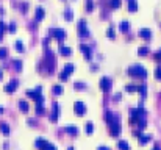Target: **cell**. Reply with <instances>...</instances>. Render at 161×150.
I'll list each match as a JSON object with an SVG mask.
<instances>
[{
	"label": "cell",
	"mask_w": 161,
	"mask_h": 150,
	"mask_svg": "<svg viewBox=\"0 0 161 150\" xmlns=\"http://www.w3.org/2000/svg\"><path fill=\"white\" fill-rule=\"evenodd\" d=\"M142 119H146V109L142 108V103H139L138 108L130 109V122H132V124H138Z\"/></svg>",
	"instance_id": "cell-1"
},
{
	"label": "cell",
	"mask_w": 161,
	"mask_h": 150,
	"mask_svg": "<svg viewBox=\"0 0 161 150\" xmlns=\"http://www.w3.org/2000/svg\"><path fill=\"white\" fill-rule=\"evenodd\" d=\"M130 77H136V78H146L147 77V69L142 67L141 64H133L128 67Z\"/></svg>",
	"instance_id": "cell-2"
},
{
	"label": "cell",
	"mask_w": 161,
	"mask_h": 150,
	"mask_svg": "<svg viewBox=\"0 0 161 150\" xmlns=\"http://www.w3.org/2000/svg\"><path fill=\"white\" fill-rule=\"evenodd\" d=\"M41 92H42V86H36L33 91H27V95L28 97H31L33 100H36V102H42V95H41Z\"/></svg>",
	"instance_id": "cell-3"
},
{
	"label": "cell",
	"mask_w": 161,
	"mask_h": 150,
	"mask_svg": "<svg viewBox=\"0 0 161 150\" xmlns=\"http://www.w3.org/2000/svg\"><path fill=\"white\" fill-rule=\"evenodd\" d=\"M108 125H110V135L111 136H119L120 135V119L119 117L114 119V121Z\"/></svg>",
	"instance_id": "cell-4"
},
{
	"label": "cell",
	"mask_w": 161,
	"mask_h": 150,
	"mask_svg": "<svg viewBox=\"0 0 161 150\" xmlns=\"http://www.w3.org/2000/svg\"><path fill=\"white\" fill-rule=\"evenodd\" d=\"M111 86H113L111 78H108V77H103V78L100 80V88H102V91H103V92L111 91Z\"/></svg>",
	"instance_id": "cell-5"
},
{
	"label": "cell",
	"mask_w": 161,
	"mask_h": 150,
	"mask_svg": "<svg viewBox=\"0 0 161 150\" xmlns=\"http://www.w3.org/2000/svg\"><path fill=\"white\" fill-rule=\"evenodd\" d=\"M50 33H52L53 38H55L56 41H59V42L66 38V31L63 28H52V30H50Z\"/></svg>",
	"instance_id": "cell-6"
},
{
	"label": "cell",
	"mask_w": 161,
	"mask_h": 150,
	"mask_svg": "<svg viewBox=\"0 0 161 150\" xmlns=\"http://www.w3.org/2000/svg\"><path fill=\"white\" fill-rule=\"evenodd\" d=\"M73 111H75L78 116H83V114L86 113V105H85L83 102H80V100H78V102L73 103Z\"/></svg>",
	"instance_id": "cell-7"
},
{
	"label": "cell",
	"mask_w": 161,
	"mask_h": 150,
	"mask_svg": "<svg viewBox=\"0 0 161 150\" xmlns=\"http://www.w3.org/2000/svg\"><path fill=\"white\" fill-rule=\"evenodd\" d=\"M78 33L80 36H89V31H88V27H86V21L85 19H82V21L78 22Z\"/></svg>",
	"instance_id": "cell-8"
},
{
	"label": "cell",
	"mask_w": 161,
	"mask_h": 150,
	"mask_svg": "<svg viewBox=\"0 0 161 150\" xmlns=\"http://www.w3.org/2000/svg\"><path fill=\"white\" fill-rule=\"evenodd\" d=\"M58 117H59V106H58V103H53V109L50 113L49 119L52 122H55V121H58Z\"/></svg>",
	"instance_id": "cell-9"
},
{
	"label": "cell",
	"mask_w": 161,
	"mask_h": 150,
	"mask_svg": "<svg viewBox=\"0 0 161 150\" xmlns=\"http://www.w3.org/2000/svg\"><path fill=\"white\" fill-rule=\"evenodd\" d=\"M80 50H82V53L86 56V59H91L92 58V50L89 45H86V44H80Z\"/></svg>",
	"instance_id": "cell-10"
},
{
	"label": "cell",
	"mask_w": 161,
	"mask_h": 150,
	"mask_svg": "<svg viewBox=\"0 0 161 150\" xmlns=\"http://www.w3.org/2000/svg\"><path fill=\"white\" fill-rule=\"evenodd\" d=\"M17 85H19V81L17 80H11L9 83H6V86H5V92H14L16 91V88H17Z\"/></svg>",
	"instance_id": "cell-11"
},
{
	"label": "cell",
	"mask_w": 161,
	"mask_h": 150,
	"mask_svg": "<svg viewBox=\"0 0 161 150\" xmlns=\"http://www.w3.org/2000/svg\"><path fill=\"white\" fill-rule=\"evenodd\" d=\"M139 35H141V38H144V39H150L152 38V31H150V28H141Z\"/></svg>",
	"instance_id": "cell-12"
},
{
	"label": "cell",
	"mask_w": 161,
	"mask_h": 150,
	"mask_svg": "<svg viewBox=\"0 0 161 150\" xmlns=\"http://www.w3.org/2000/svg\"><path fill=\"white\" fill-rule=\"evenodd\" d=\"M47 144H49V141H47L45 138H38V139L35 141V145H36L38 149H42V147H44V145H47Z\"/></svg>",
	"instance_id": "cell-13"
},
{
	"label": "cell",
	"mask_w": 161,
	"mask_h": 150,
	"mask_svg": "<svg viewBox=\"0 0 161 150\" xmlns=\"http://www.w3.org/2000/svg\"><path fill=\"white\" fill-rule=\"evenodd\" d=\"M105 119H106V122H108V124H111L114 119H117V116L113 114V111H105Z\"/></svg>",
	"instance_id": "cell-14"
},
{
	"label": "cell",
	"mask_w": 161,
	"mask_h": 150,
	"mask_svg": "<svg viewBox=\"0 0 161 150\" xmlns=\"http://www.w3.org/2000/svg\"><path fill=\"white\" fill-rule=\"evenodd\" d=\"M42 17H44V9H42L41 6H38V8H36V16H35L36 22H38V21H41Z\"/></svg>",
	"instance_id": "cell-15"
},
{
	"label": "cell",
	"mask_w": 161,
	"mask_h": 150,
	"mask_svg": "<svg viewBox=\"0 0 161 150\" xmlns=\"http://www.w3.org/2000/svg\"><path fill=\"white\" fill-rule=\"evenodd\" d=\"M150 138H152L150 135H139V144H141V145L147 144V142L150 141Z\"/></svg>",
	"instance_id": "cell-16"
},
{
	"label": "cell",
	"mask_w": 161,
	"mask_h": 150,
	"mask_svg": "<svg viewBox=\"0 0 161 150\" xmlns=\"http://www.w3.org/2000/svg\"><path fill=\"white\" fill-rule=\"evenodd\" d=\"M117 147H119L120 150H130V145L127 141H124V139H120L119 142H117Z\"/></svg>",
	"instance_id": "cell-17"
},
{
	"label": "cell",
	"mask_w": 161,
	"mask_h": 150,
	"mask_svg": "<svg viewBox=\"0 0 161 150\" xmlns=\"http://www.w3.org/2000/svg\"><path fill=\"white\" fill-rule=\"evenodd\" d=\"M64 130H66L67 133H70V135H77V133H78V128H77L75 125H67Z\"/></svg>",
	"instance_id": "cell-18"
},
{
	"label": "cell",
	"mask_w": 161,
	"mask_h": 150,
	"mask_svg": "<svg viewBox=\"0 0 161 150\" xmlns=\"http://www.w3.org/2000/svg\"><path fill=\"white\" fill-rule=\"evenodd\" d=\"M59 53H61V55H64V56H67V55H70V53H72V49H70V47H66V45H63V47L59 49Z\"/></svg>",
	"instance_id": "cell-19"
},
{
	"label": "cell",
	"mask_w": 161,
	"mask_h": 150,
	"mask_svg": "<svg viewBox=\"0 0 161 150\" xmlns=\"http://www.w3.org/2000/svg\"><path fill=\"white\" fill-rule=\"evenodd\" d=\"M19 108H21L23 113L28 111V103H27V100H21V102H19Z\"/></svg>",
	"instance_id": "cell-20"
},
{
	"label": "cell",
	"mask_w": 161,
	"mask_h": 150,
	"mask_svg": "<svg viewBox=\"0 0 161 150\" xmlns=\"http://www.w3.org/2000/svg\"><path fill=\"white\" fill-rule=\"evenodd\" d=\"M128 27H130L128 22H127V21H122V22H120V25H119V28H120V31L125 33V31H128Z\"/></svg>",
	"instance_id": "cell-21"
},
{
	"label": "cell",
	"mask_w": 161,
	"mask_h": 150,
	"mask_svg": "<svg viewBox=\"0 0 161 150\" xmlns=\"http://www.w3.org/2000/svg\"><path fill=\"white\" fill-rule=\"evenodd\" d=\"M72 71H73V64H72V63H67V64L64 66V71H63V72H64L66 75H69Z\"/></svg>",
	"instance_id": "cell-22"
},
{
	"label": "cell",
	"mask_w": 161,
	"mask_h": 150,
	"mask_svg": "<svg viewBox=\"0 0 161 150\" xmlns=\"http://www.w3.org/2000/svg\"><path fill=\"white\" fill-rule=\"evenodd\" d=\"M0 130H2V133L3 135H9V127H8V124H0Z\"/></svg>",
	"instance_id": "cell-23"
},
{
	"label": "cell",
	"mask_w": 161,
	"mask_h": 150,
	"mask_svg": "<svg viewBox=\"0 0 161 150\" xmlns=\"http://www.w3.org/2000/svg\"><path fill=\"white\" fill-rule=\"evenodd\" d=\"M36 113H38V114H44V106H42V102H36Z\"/></svg>",
	"instance_id": "cell-24"
},
{
	"label": "cell",
	"mask_w": 161,
	"mask_h": 150,
	"mask_svg": "<svg viewBox=\"0 0 161 150\" xmlns=\"http://www.w3.org/2000/svg\"><path fill=\"white\" fill-rule=\"evenodd\" d=\"M138 91H139V94H141V99H144V97H146V94H147V91H146V85H141V86H138Z\"/></svg>",
	"instance_id": "cell-25"
},
{
	"label": "cell",
	"mask_w": 161,
	"mask_h": 150,
	"mask_svg": "<svg viewBox=\"0 0 161 150\" xmlns=\"http://www.w3.org/2000/svg\"><path fill=\"white\" fill-rule=\"evenodd\" d=\"M16 49H17V52H23V50H25L23 42L22 41H16Z\"/></svg>",
	"instance_id": "cell-26"
},
{
	"label": "cell",
	"mask_w": 161,
	"mask_h": 150,
	"mask_svg": "<svg viewBox=\"0 0 161 150\" xmlns=\"http://www.w3.org/2000/svg\"><path fill=\"white\" fill-rule=\"evenodd\" d=\"M136 8H138L136 2H135V0H130V3H128V9H130V11H136Z\"/></svg>",
	"instance_id": "cell-27"
},
{
	"label": "cell",
	"mask_w": 161,
	"mask_h": 150,
	"mask_svg": "<svg viewBox=\"0 0 161 150\" xmlns=\"http://www.w3.org/2000/svg\"><path fill=\"white\" fill-rule=\"evenodd\" d=\"M63 92V86L61 85H55L53 86V94H61Z\"/></svg>",
	"instance_id": "cell-28"
},
{
	"label": "cell",
	"mask_w": 161,
	"mask_h": 150,
	"mask_svg": "<svg viewBox=\"0 0 161 150\" xmlns=\"http://www.w3.org/2000/svg\"><path fill=\"white\" fill-rule=\"evenodd\" d=\"M72 17H73L72 11H70V9L67 8V9H66V11H64V19H66V21H70V19H72Z\"/></svg>",
	"instance_id": "cell-29"
},
{
	"label": "cell",
	"mask_w": 161,
	"mask_h": 150,
	"mask_svg": "<svg viewBox=\"0 0 161 150\" xmlns=\"http://www.w3.org/2000/svg\"><path fill=\"white\" fill-rule=\"evenodd\" d=\"M125 89L128 92H135V91H138V86H136V85H127Z\"/></svg>",
	"instance_id": "cell-30"
},
{
	"label": "cell",
	"mask_w": 161,
	"mask_h": 150,
	"mask_svg": "<svg viewBox=\"0 0 161 150\" xmlns=\"http://www.w3.org/2000/svg\"><path fill=\"white\" fill-rule=\"evenodd\" d=\"M147 53H149V49H147V47H139L138 49V55L144 56V55H147Z\"/></svg>",
	"instance_id": "cell-31"
},
{
	"label": "cell",
	"mask_w": 161,
	"mask_h": 150,
	"mask_svg": "<svg viewBox=\"0 0 161 150\" xmlns=\"http://www.w3.org/2000/svg\"><path fill=\"white\" fill-rule=\"evenodd\" d=\"M110 6H111V8H119L120 0H111V2H110Z\"/></svg>",
	"instance_id": "cell-32"
},
{
	"label": "cell",
	"mask_w": 161,
	"mask_h": 150,
	"mask_svg": "<svg viewBox=\"0 0 161 150\" xmlns=\"http://www.w3.org/2000/svg\"><path fill=\"white\" fill-rule=\"evenodd\" d=\"M13 63H14V69H16V71H21V69H22V61H19V59H14Z\"/></svg>",
	"instance_id": "cell-33"
},
{
	"label": "cell",
	"mask_w": 161,
	"mask_h": 150,
	"mask_svg": "<svg viewBox=\"0 0 161 150\" xmlns=\"http://www.w3.org/2000/svg\"><path fill=\"white\" fill-rule=\"evenodd\" d=\"M6 55H8V50H6L5 47H0V59H2V58H5Z\"/></svg>",
	"instance_id": "cell-34"
},
{
	"label": "cell",
	"mask_w": 161,
	"mask_h": 150,
	"mask_svg": "<svg viewBox=\"0 0 161 150\" xmlns=\"http://www.w3.org/2000/svg\"><path fill=\"white\" fill-rule=\"evenodd\" d=\"M92 130H94V124L92 122H88L86 124V133H92Z\"/></svg>",
	"instance_id": "cell-35"
},
{
	"label": "cell",
	"mask_w": 161,
	"mask_h": 150,
	"mask_svg": "<svg viewBox=\"0 0 161 150\" xmlns=\"http://www.w3.org/2000/svg\"><path fill=\"white\" fill-rule=\"evenodd\" d=\"M42 150H56V147H55L53 144H50V142H49L47 145H44V147H42Z\"/></svg>",
	"instance_id": "cell-36"
},
{
	"label": "cell",
	"mask_w": 161,
	"mask_h": 150,
	"mask_svg": "<svg viewBox=\"0 0 161 150\" xmlns=\"http://www.w3.org/2000/svg\"><path fill=\"white\" fill-rule=\"evenodd\" d=\"M155 77L158 80H161V66H158V67L155 69Z\"/></svg>",
	"instance_id": "cell-37"
},
{
	"label": "cell",
	"mask_w": 161,
	"mask_h": 150,
	"mask_svg": "<svg viewBox=\"0 0 161 150\" xmlns=\"http://www.w3.org/2000/svg\"><path fill=\"white\" fill-rule=\"evenodd\" d=\"M8 30H9V33H14L16 31V24H14V22H11V24H9Z\"/></svg>",
	"instance_id": "cell-38"
},
{
	"label": "cell",
	"mask_w": 161,
	"mask_h": 150,
	"mask_svg": "<svg viewBox=\"0 0 161 150\" xmlns=\"http://www.w3.org/2000/svg\"><path fill=\"white\" fill-rule=\"evenodd\" d=\"M106 33H108V36H110V38H114V30H113V27H110V28H108V31H106Z\"/></svg>",
	"instance_id": "cell-39"
},
{
	"label": "cell",
	"mask_w": 161,
	"mask_h": 150,
	"mask_svg": "<svg viewBox=\"0 0 161 150\" xmlns=\"http://www.w3.org/2000/svg\"><path fill=\"white\" fill-rule=\"evenodd\" d=\"M75 86H77V88H78V89L85 88V85H83V83H75Z\"/></svg>",
	"instance_id": "cell-40"
},
{
	"label": "cell",
	"mask_w": 161,
	"mask_h": 150,
	"mask_svg": "<svg viewBox=\"0 0 161 150\" xmlns=\"http://www.w3.org/2000/svg\"><path fill=\"white\" fill-rule=\"evenodd\" d=\"M155 58H156V59H161V50H158V52H156Z\"/></svg>",
	"instance_id": "cell-41"
},
{
	"label": "cell",
	"mask_w": 161,
	"mask_h": 150,
	"mask_svg": "<svg viewBox=\"0 0 161 150\" xmlns=\"http://www.w3.org/2000/svg\"><path fill=\"white\" fill-rule=\"evenodd\" d=\"M97 150H111V149H110V147H105V145H100Z\"/></svg>",
	"instance_id": "cell-42"
},
{
	"label": "cell",
	"mask_w": 161,
	"mask_h": 150,
	"mask_svg": "<svg viewBox=\"0 0 161 150\" xmlns=\"http://www.w3.org/2000/svg\"><path fill=\"white\" fill-rule=\"evenodd\" d=\"M122 95H120V92H117V94H114V100H119Z\"/></svg>",
	"instance_id": "cell-43"
},
{
	"label": "cell",
	"mask_w": 161,
	"mask_h": 150,
	"mask_svg": "<svg viewBox=\"0 0 161 150\" xmlns=\"http://www.w3.org/2000/svg\"><path fill=\"white\" fill-rule=\"evenodd\" d=\"M152 150H161V149L158 147V144H156V145H155V147H153V149H152Z\"/></svg>",
	"instance_id": "cell-44"
},
{
	"label": "cell",
	"mask_w": 161,
	"mask_h": 150,
	"mask_svg": "<svg viewBox=\"0 0 161 150\" xmlns=\"http://www.w3.org/2000/svg\"><path fill=\"white\" fill-rule=\"evenodd\" d=\"M2 77H3V72H2V69H0V80H2Z\"/></svg>",
	"instance_id": "cell-45"
},
{
	"label": "cell",
	"mask_w": 161,
	"mask_h": 150,
	"mask_svg": "<svg viewBox=\"0 0 161 150\" xmlns=\"http://www.w3.org/2000/svg\"><path fill=\"white\" fill-rule=\"evenodd\" d=\"M2 35H3V33H0V41H2Z\"/></svg>",
	"instance_id": "cell-46"
},
{
	"label": "cell",
	"mask_w": 161,
	"mask_h": 150,
	"mask_svg": "<svg viewBox=\"0 0 161 150\" xmlns=\"http://www.w3.org/2000/svg\"><path fill=\"white\" fill-rule=\"evenodd\" d=\"M67 150H73V147H69V149H67Z\"/></svg>",
	"instance_id": "cell-47"
}]
</instances>
